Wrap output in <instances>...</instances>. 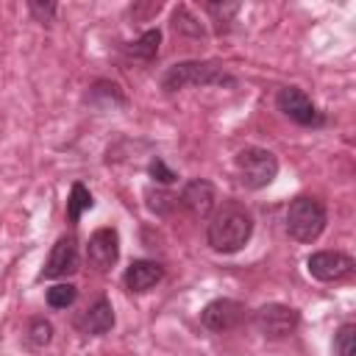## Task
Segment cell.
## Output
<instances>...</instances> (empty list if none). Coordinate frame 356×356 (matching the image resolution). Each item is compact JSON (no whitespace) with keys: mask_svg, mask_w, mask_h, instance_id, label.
Instances as JSON below:
<instances>
[{"mask_svg":"<svg viewBox=\"0 0 356 356\" xmlns=\"http://www.w3.org/2000/svg\"><path fill=\"white\" fill-rule=\"evenodd\" d=\"M253 323H256L261 337H267V339H286L300 325V312L286 306V303H264L261 309H256Z\"/></svg>","mask_w":356,"mask_h":356,"instance_id":"cell-5","label":"cell"},{"mask_svg":"<svg viewBox=\"0 0 356 356\" xmlns=\"http://www.w3.org/2000/svg\"><path fill=\"white\" fill-rule=\"evenodd\" d=\"M164 278V267L153 259H136L128 264L125 275H122V284L128 292H147L153 289L159 281Z\"/></svg>","mask_w":356,"mask_h":356,"instance_id":"cell-13","label":"cell"},{"mask_svg":"<svg viewBox=\"0 0 356 356\" xmlns=\"http://www.w3.org/2000/svg\"><path fill=\"white\" fill-rule=\"evenodd\" d=\"M172 28H175L178 33H189V36H203V33H206L203 25L197 22V17H195L186 6H178V8L172 11Z\"/></svg>","mask_w":356,"mask_h":356,"instance_id":"cell-19","label":"cell"},{"mask_svg":"<svg viewBox=\"0 0 356 356\" xmlns=\"http://www.w3.org/2000/svg\"><path fill=\"white\" fill-rule=\"evenodd\" d=\"M117 259H120V234H117V228H108V225L97 228L86 242V261L95 270L106 273V270H111V264H117Z\"/></svg>","mask_w":356,"mask_h":356,"instance_id":"cell-11","label":"cell"},{"mask_svg":"<svg viewBox=\"0 0 356 356\" xmlns=\"http://www.w3.org/2000/svg\"><path fill=\"white\" fill-rule=\"evenodd\" d=\"M206 8H209L211 14H217V22H220V31H225V28H222V22H228V17H231V14H236V8H239V6H236V3H231V6H220V3H209Z\"/></svg>","mask_w":356,"mask_h":356,"instance_id":"cell-23","label":"cell"},{"mask_svg":"<svg viewBox=\"0 0 356 356\" xmlns=\"http://www.w3.org/2000/svg\"><path fill=\"white\" fill-rule=\"evenodd\" d=\"M78 261H81L78 259V239L72 234H64V236L56 239L39 278H67L78 270Z\"/></svg>","mask_w":356,"mask_h":356,"instance_id":"cell-10","label":"cell"},{"mask_svg":"<svg viewBox=\"0 0 356 356\" xmlns=\"http://www.w3.org/2000/svg\"><path fill=\"white\" fill-rule=\"evenodd\" d=\"M356 261L342 253V250H314L309 259H306V270L314 281H323V284H331V281H342L353 273Z\"/></svg>","mask_w":356,"mask_h":356,"instance_id":"cell-7","label":"cell"},{"mask_svg":"<svg viewBox=\"0 0 356 356\" xmlns=\"http://www.w3.org/2000/svg\"><path fill=\"white\" fill-rule=\"evenodd\" d=\"M250 234H253V217L236 200H225L220 209H214L209 217V225H206L209 248L222 256L239 253L250 242Z\"/></svg>","mask_w":356,"mask_h":356,"instance_id":"cell-1","label":"cell"},{"mask_svg":"<svg viewBox=\"0 0 356 356\" xmlns=\"http://www.w3.org/2000/svg\"><path fill=\"white\" fill-rule=\"evenodd\" d=\"M325 222H328V211H325L323 200H317L312 195H298L295 200H289V206H286V234L295 242L312 245L325 231Z\"/></svg>","mask_w":356,"mask_h":356,"instance_id":"cell-3","label":"cell"},{"mask_svg":"<svg viewBox=\"0 0 356 356\" xmlns=\"http://www.w3.org/2000/svg\"><path fill=\"white\" fill-rule=\"evenodd\" d=\"M92 206H95L92 192H89L81 181H75V184H72V189H70V197H67V220H70V222H78V220H81V214H83V211H89Z\"/></svg>","mask_w":356,"mask_h":356,"instance_id":"cell-15","label":"cell"},{"mask_svg":"<svg viewBox=\"0 0 356 356\" xmlns=\"http://www.w3.org/2000/svg\"><path fill=\"white\" fill-rule=\"evenodd\" d=\"M147 175H150L156 184H161V186H170V184H175V181H178V172H175V170H170V167H167V161H164L161 156H156V159L147 164Z\"/></svg>","mask_w":356,"mask_h":356,"instance_id":"cell-21","label":"cell"},{"mask_svg":"<svg viewBox=\"0 0 356 356\" xmlns=\"http://www.w3.org/2000/svg\"><path fill=\"white\" fill-rule=\"evenodd\" d=\"M75 298H78V286L75 284H53L47 289V295H44L50 309H67V306L75 303Z\"/></svg>","mask_w":356,"mask_h":356,"instance_id":"cell-18","label":"cell"},{"mask_svg":"<svg viewBox=\"0 0 356 356\" xmlns=\"http://www.w3.org/2000/svg\"><path fill=\"white\" fill-rule=\"evenodd\" d=\"M214 203H217V192H214V184L206 181V178H192V181H186L184 189H181V195H178V206L186 209L195 220L211 217Z\"/></svg>","mask_w":356,"mask_h":356,"instance_id":"cell-9","label":"cell"},{"mask_svg":"<svg viewBox=\"0 0 356 356\" xmlns=\"http://www.w3.org/2000/svg\"><path fill=\"white\" fill-rule=\"evenodd\" d=\"M245 317H248L245 303H239L234 298H214L200 312V323L214 334H222V331H231V328L242 325Z\"/></svg>","mask_w":356,"mask_h":356,"instance_id":"cell-8","label":"cell"},{"mask_svg":"<svg viewBox=\"0 0 356 356\" xmlns=\"http://www.w3.org/2000/svg\"><path fill=\"white\" fill-rule=\"evenodd\" d=\"M28 8H31V14H33L39 22H53V17H56V6H53V3L31 0V3H28Z\"/></svg>","mask_w":356,"mask_h":356,"instance_id":"cell-22","label":"cell"},{"mask_svg":"<svg viewBox=\"0 0 356 356\" xmlns=\"http://www.w3.org/2000/svg\"><path fill=\"white\" fill-rule=\"evenodd\" d=\"M334 356H356V323H342L334 334Z\"/></svg>","mask_w":356,"mask_h":356,"instance_id":"cell-17","label":"cell"},{"mask_svg":"<svg viewBox=\"0 0 356 356\" xmlns=\"http://www.w3.org/2000/svg\"><path fill=\"white\" fill-rule=\"evenodd\" d=\"M28 345L31 348H44V345H50V339H53V325H50V320H44V317H33L31 323H28Z\"/></svg>","mask_w":356,"mask_h":356,"instance_id":"cell-20","label":"cell"},{"mask_svg":"<svg viewBox=\"0 0 356 356\" xmlns=\"http://www.w3.org/2000/svg\"><path fill=\"white\" fill-rule=\"evenodd\" d=\"M159 44H161V31L159 28H147L136 42H131L125 47V53L139 58V61H153L159 56Z\"/></svg>","mask_w":356,"mask_h":356,"instance_id":"cell-14","label":"cell"},{"mask_svg":"<svg viewBox=\"0 0 356 356\" xmlns=\"http://www.w3.org/2000/svg\"><path fill=\"white\" fill-rule=\"evenodd\" d=\"M236 78L228 75L217 61H178L161 75L164 92H178L186 86H234Z\"/></svg>","mask_w":356,"mask_h":356,"instance_id":"cell-2","label":"cell"},{"mask_svg":"<svg viewBox=\"0 0 356 356\" xmlns=\"http://www.w3.org/2000/svg\"><path fill=\"white\" fill-rule=\"evenodd\" d=\"M75 328L81 334H89V337H103L114 328V309H111V300L108 298H97L95 303H89L78 317H75Z\"/></svg>","mask_w":356,"mask_h":356,"instance_id":"cell-12","label":"cell"},{"mask_svg":"<svg viewBox=\"0 0 356 356\" xmlns=\"http://www.w3.org/2000/svg\"><path fill=\"white\" fill-rule=\"evenodd\" d=\"M234 167H236V175H239V184L245 189H264L275 181L278 175V159L273 150L267 147H259V145H248L236 153L234 159Z\"/></svg>","mask_w":356,"mask_h":356,"instance_id":"cell-4","label":"cell"},{"mask_svg":"<svg viewBox=\"0 0 356 356\" xmlns=\"http://www.w3.org/2000/svg\"><path fill=\"white\" fill-rule=\"evenodd\" d=\"M275 106L284 117H289L292 122H298L303 128H317L325 122V117L317 111V106L300 86H281L275 95Z\"/></svg>","mask_w":356,"mask_h":356,"instance_id":"cell-6","label":"cell"},{"mask_svg":"<svg viewBox=\"0 0 356 356\" xmlns=\"http://www.w3.org/2000/svg\"><path fill=\"white\" fill-rule=\"evenodd\" d=\"M145 200H147V209L153 211V214H159V217H164V214H170L175 206H178V195H170V192H164V189H145Z\"/></svg>","mask_w":356,"mask_h":356,"instance_id":"cell-16","label":"cell"}]
</instances>
